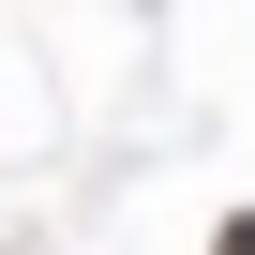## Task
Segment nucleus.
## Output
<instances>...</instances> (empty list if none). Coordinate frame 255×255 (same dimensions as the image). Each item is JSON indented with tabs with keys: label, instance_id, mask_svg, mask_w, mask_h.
Masks as SVG:
<instances>
[{
	"label": "nucleus",
	"instance_id": "f257e3e1",
	"mask_svg": "<svg viewBox=\"0 0 255 255\" xmlns=\"http://www.w3.org/2000/svg\"><path fill=\"white\" fill-rule=\"evenodd\" d=\"M210 255H255V210H225V240H210Z\"/></svg>",
	"mask_w": 255,
	"mask_h": 255
}]
</instances>
